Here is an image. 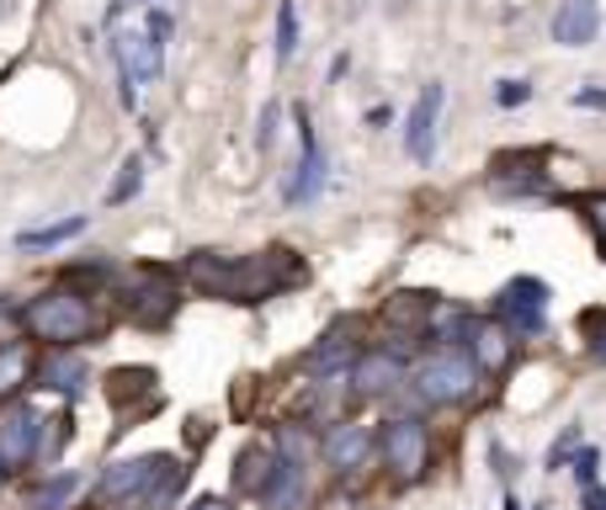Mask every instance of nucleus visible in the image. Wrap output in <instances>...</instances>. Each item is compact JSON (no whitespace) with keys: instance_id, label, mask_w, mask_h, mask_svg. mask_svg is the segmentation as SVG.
<instances>
[{"instance_id":"f03ea898","label":"nucleus","mask_w":606,"mask_h":510,"mask_svg":"<svg viewBox=\"0 0 606 510\" xmlns=\"http://www.w3.org/2000/svg\"><path fill=\"white\" fill-rule=\"evenodd\" d=\"M22 330L32 340H49V346H80V340H91L101 330V319L86 292L49 288V292H38V298H27Z\"/></svg>"},{"instance_id":"473e14b6","label":"nucleus","mask_w":606,"mask_h":510,"mask_svg":"<svg viewBox=\"0 0 606 510\" xmlns=\"http://www.w3.org/2000/svg\"><path fill=\"white\" fill-rule=\"evenodd\" d=\"M585 213H590V223H596V234L606 240V197H590V202H585Z\"/></svg>"},{"instance_id":"7c9ffc66","label":"nucleus","mask_w":606,"mask_h":510,"mask_svg":"<svg viewBox=\"0 0 606 510\" xmlns=\"http://www.w3.org/2000/svg\"><path fill=\"white\" fill-rule=\"evenodd\" d=\"M575 437H580V431H564V441H554V452H548V468H564V462H569V447H575Z\"/></svg>"},{"instance_id":"393cba45","label":"nucleus","mask_w":606,"mask_h":510,"mask_svg":"<svg viewBox=\"0 0 606 510\" xmlns=\"http://www.w3.org/2000/svg\"><path fill=\"white\" fill-rule=\"evenodd\" d=\"M277 452H282V462H298L304 468V458L315 452V437L304 431V426H277V441H271Z\"/></svg>"},{"instance_id":"4468645a","label":"nucleus","mask_w":606,"mask_h":510,"mask_svg":"<svg viewBox=\"0 0 606 510\" xmlns=\"http://www.w3.org/2000/svg\"><path fill=\"white\" fill-rule=\"evenodd\" d=\"M38 383L53 393H64V399H80L86 383H91V367H86V357H80L74 346H53L49 357L38 362Z\"/></svg>"},{"instance_id":"ddd939ff","label":"nucleus","mask_w":606,"mask_h":510,"mask_svg":"<svg viewBox=\"0 0 606 510\" xmlns=\"http://www.w3.org/2000/svg\"><path fill=\"white\" fill-rule=\"evenodd\" d=\"M437 118H441V86H426L410 107V128H405V149H410V160L420 166H431V154H437Z\"/></svg>"},{"instance_id":"f8f14e48","label":"nucleus","mask_w":606,"mask_h":510,"mask_svg":"<svg viewBox=\"0 0 606 510\" xmlns=\"http://www.w3.org/2000/svg\"><path fill=\"white\" fill-rule=\"evenodd\" d=\"M277 473H282V452H277L271 441H250L240 458H235V489L250 494V500H261V494L277 484Z\"/></svg>"},{"instance_id":"c85d7f7f","label":"nucleus","mask_w":606,"mask_h":510,"mask_svg":"<svg viewBox=\"0 0 606 510\" xmlns=\"http://www.w3.org/2000/svg\"><path fill=\"white\" fill-rule=\"evenodd\" d=\"M277 112H282V107H277V101H267V112H261V128H256V144H261V154H267L271 139H277Z\"/></svg>"},{"instance_id":"f704fd0d","label":"nucleus","mask_w":606,"mask_h":510,"mask_svg":"<svg viewBox=\"0 0 606 510\" xmlns=\"http://www.w3.org/2000/svg\"><path fill=\"white\" fill-rule=\"evenodd\" d=\"M580 107H606V91H580Z\"/></svg>"},{"instance_id":"1a4fd4ad","label":"nucleus","mask_w":606,"mask_h":510,"mask_svg":"<svg viewBox=\"0 0 606 510\" xmlns=\"http://www.w3.org/2000/svg\"><path fill=\"white\" fill-rule=\"evenodd\" d=\"M468 357L479 362V372H506L516 362V330H510L506 319H468Z\"/></svg>"},{"instance_id":"b1692460","label":"nucleus","mask_w":606,"mask_h":510,"mask_svg":"<svg viewBox=\"0 0 606 510\" xmlns=\"http://www.w3.org/2000/svg\"><path fill=\"white\" fill-rule=\"evenodd\" d=\"M74 494H80V479H74V473H59V479H49V484H38L27 494V510H64Z\"/></svg>"},{"instance_id":"7ed1b4c3","label":"nucleus","mask_w":606,"mask_h":510,"mask_svg":"<svg viewBox=\"0 0 606 510\" xmlns=\"http://www.w3.org/2000/svg\"><path fill=\"white\" fill-rule=\"evenodd\" d=\"M479 389V362L468 357V346H441L426 362L415 367V393L426 404H463L468 393Z\"/></svg>"},{"instance_id":"9d476101","label":"nucleus","mask_w":606,"mask_h":510,"mask_svg":"<svg viewBox=\"0 0 606 510\" xmlns=\"http://www.w3.org/2000/svg\"><path fill=\"white\" fill-rule=\"evenodd\" d=\"M160 38L155 32H122L118 38V70H122V101L133 107V80H155L160 74Z\"/></svg>"},{"instance_id":"423d86ee","label":"nucleus","mask_w":606,"mask_h":510,"mask_svg":"<svg viewBox=\"0 0 606 510\" xmlns=\"http://www.w3.org/2000/svg\"><path fill=\"white\" fill-rule=\"evenodd\" d=\"M38 441H43V420L32 404H6L0 410V468L6 473H22L27 462L38 458Z\"/></svg>"},{"instance_id":"72a5a7b5","label":"nucleus","mask_w":606,"mask_h":510,"mask_svg":"<svg viewBox=\"0 0 606 510\" xmlns=\"http://www.w3.org/2000/svg\"><path fill=\"white\" fill-rule=\"evenodd\" d=\"M187 510H235L229 500H219V494H202V500H192Z\"/></svg>"},{"instance_id":"e433bc0d","label":"nucleus","mask_w":606,"mask_h":510,"mask_svg":"<svg viewBox=\"0 0 606 510\" xmlns=\"http://www.w3.org/2000/svg\"><path fill=\"white\" fill-rule=\"evenodd\" d=\"M602 244H606V240H602Z\"/></svg>"},{"instance_id":"0eeeda50","label":"nucleus","mask_w":606,"mask_h":510,"mask_svg":"<svg viewBox=\"0 0 606 510\" xmlns=\"http://www.w3.org/2000/svg\"><path fill=\"white\" fill-rule=\"evenodd\" d=\"M170 473V458L166 452H145V458H128V462H112L101 473V500H145L149 489L160 484Z\"/></svg>"},{"instance_id":"c756f323","label":"nucleus","mask_w":606,"mask_h":510,"mask_svg":"<svg viewBox=\"0 0 606 510\" xmlns=\"http://www.w3.org/2000/svg\"><path fill=\"white\" fill-rule=\"evenodd\" d=\"M585 324H590V351L606 362V314H585Z\"/></svg>"},{"instance_id":"2f4dec72","label":"nucleus","mask_w":606,"mask_h":510,"mask_svg":"<svg viewBox=\"0 0 606 510\" xmlns=\"http://www.w3.org/2000/svg\"><path fill=\"white\" fill-rule=\"evenodd\" d=\"M575 473H580V484H596V452H590V447L575 458Z\"/></svg>"},{"instance_id":"412c9836","label":"nucleus","mask_w":606,"mask_h":510,"mask_svg":"<svg viewBox=\"0 0 606 510\" xmlns=\"http://www.w3.org/2000/svg\"><path fill=\"white\" fill-rule=\"evenodd\" d=\"M107 399H112L118 410H128V399L155 404V372H149V367H118V372L107 378Z\"/></svg>"},{"instance_id":"c9c22d12","label":"nucleus","mask_w":606,"mask_h":510,"mask_svg":"<svg viewBox=\"0 0 606 510\" xmlns=\"http://www.w3.org/2000/svg\"><path fill=\"white\" fill-rule=\"evenodd\" d=\"M506 510H521V506H516V494H506Z\"/></svg>"},{"instance_id":"a878e982","label":"nucleus","mask_w":606,"mask_h":510,"mask_svg":"<svg viewBox=\"0 0 606 510\" xmlns=\"http://www.w3.org/2000/svg\"><path fill=\"white\" fill-rule=\"evenodd\" d=\"M292 53H298V11L292 0H277V59L288 64Z\"/></svg>"},{"instance_id":"f257e3e1","label":"nucleus","mask_w":606,"mask_h":510,"mask_svg":"<svg viewBox=\"0 0 606 510\" xmlns=\"http://www.w3.org/2000/svg\"><path fill=\"white\" fill-rule=\"evenodd\" d=\"M309 271L292 256L288 244H271L261 256H219V250H197L187 261V282L213 298H229V303H261V298H277V292L298 288Z\"/></svg>"},{"instance_id":"dca6fc26","label":"nucleus","mask_w":606,"mask_h":510,"mask_svg":"<svg viewBox=\"0 0 606 510\" xmlns=\"http://www.w3.org/2000/svg\"><path fill=\"white\" fill-rule=\"evenodd\" d=\"M399 383H405V367H399V357H388V351H362V357L351 362V389L362 393V399L394 393Z\"/></svg>"},{"instance_id":"4be33fe9","label":"nucleus","mask_w":606,"mask_h":510,"mask_svg":"<svg viewBox=\"0 0 606 510\" xmlns=\"http://www.w3.org/2000/svg\"><path fill=\"white\" fill-rule=\"evenodd\" d=\"M304 500H309L304 468H298V462H282V473H277V484L261 494V506L267 510H304Z\"/></svg>"},{"instance_id":"cd10ccee","label":"nucleus","mask_w":606,"mask_h":510,"mask_svg":"<svg viewBox=\"0 0 606 510\" xmlns=\"http://www.w3.org/2000/svg\"><path fill=\"white\" fill-rule=\"evenodd\" d=\"M527 97H533V86H527V80H500V91H495L500 107H521Z\"/></svg>"},{"instance_id":"aec40b11","label":"nucleus","mask_w":606,"mask_h":510,"mask_svg":"<svg viewBox=\"0 0 606 510\" xmlns=\"http://www.w3.org/2000/svg\"><path fill=\"white\" fill-rule=\"evenodd\" d=\"M32 372H38L32 346H27V340H6V346H0V399H11L17 389H27Z\"/></svg>"},{"instance_id":"2eb2a0df","label":"nucleus","mask_w":606,"mask_h":510,"mask_svg":"<svg viewBox=\"0 0 606 510\" xmlns=\"http://www.w3.org/2000/svg\"><path fill=\"white\" fill-rule=\"evenodd\" d=\"M325 187V154L315 144V128H309V112H298V176L288 181V202H309Z\"/></svg>"},{"instance_id":"bb28decb","label":"nucleus","mask_w":606,"mask_h":510,"mask_svg":"<svg viewBox=\"0 0 606 510\" xmlns=\"http://www.w3.org/2000/svg\"><path fill=\"white\" fill-rule=\"evenodd\" d=\"M139 187H145V160L133 154V160H122V170H118V181H112V192H107V202H112V208H122V202L139 192Z\"/></svg>"},{"instance_id":"5701e85b","label":"nucleus","mask_w":606,"mask_h":510,"mask_svg":"<svg viewBox=\"0 0 606 510\" xmlns=\"http://www.w3.org/2000/svg\"><path fill=\"white\" fill-rule=\"evenodd\" d=\"M74 234H86V219L74 213V219H59V223H43V229H27V234H17V244L22 250H53V244L74 240Z\"/></svg>"},{"instance_id":"a211bd4d","label":"nucleus","mask_w":606,"mask_h":510,"mask_svg":"<svg viewBox=\"0 0 606 510\" xmlns=\"http://www.w3.org/2000/svg\"><path fill=\"white\" fill-rule=\"evenodd\" d=\"M357 357H362V351L351 346V336H340V330H330V336H325V340L315 346V351L304 357V372H309V378H346Z\"/></svg>"},{"instance_id":"f3484780","label":"nucleus","mask_w":606,"mask_h":510,"mask_svg":"<svg viewBox=\"0 0 606 510\" xmlns=\"http://www.w3.org/2000/svg\"><path fill=\"white\" fill-rule=\"evenodd\" d=\"M596 27H602V6H596V0H564L554 17V43L585 49V43L596 38Z\"/></svg>"},{"instance_id":"20e7f679","label":"nucleus","mask_w":606,"mask_h":510,"mask_svg":"<svg viewBox=\"0 0 606 510\" xmlns=\"http://www.w3.org/2000/svg\"><path fill=\"white\" fill-rule=\"evenodd\" d=\"M378 452H384V468L399 479V484H415L426 468H431V431L420 420H388L378 431Z\"/></svg>"},{"instance_id":"39448f33","label":"nucleus","mask_w":606,"mask_h":510,"mask_svg":"<svg viewBox=\"0 0 606 510\" xmlns=\"http://www.w3.org/2000/svg\"><path fill=\"white\" fill-rule=\"evenodd\" d=\"M170 314H176V282L160 267H139L128 282V319L145 330H160Z\"/></svg>"},{"instance_id":"6e6552de","label":"nucleus","mask_w":606,"mask_h":510,"mask_svg":"<svg viewBox=\"0 0 606 510\" xmlns=\"http://www.w3.org/2000/svg\"><path fill=\"white\" fill-rule=\"evenodd\" d=\"M495 309H500V319H506L516 336H537V330H543V314H548V282H537V277H516V282L500 288Z\"/></svg>"},{"instance_id":"9b49d317","label":"nucleus","mask_w":606,"mask_h":510,"mask_svg":"<svg viewBox=\"0 0 606 510\" xmlns=\"http://www.w3.org/2000/svg\"><path fill=\"white\" fill-rule=\"evenodd\" d=\"M372 447H378V437H372L367 426H357V420H340V426H330V431H325V441H319V458L330 462V468H340V473H351V468H362V462L372 458Z\"/></svg>"},{"instance_id":"6ab92c4d","label":"nucleus","mask_w":606,"mask_h":510,"mask_svg":"<svg viewBox=\"0 0 606 510\" xmlns=\"http://www.w3.org/2000/svg\"><path fill=\"white\" fill-rule=\"evenodd\" d=\"M388 330H405V336H420V330H431V319H437V292H399V298H388Z\"/></svg>"}]
</instances>
